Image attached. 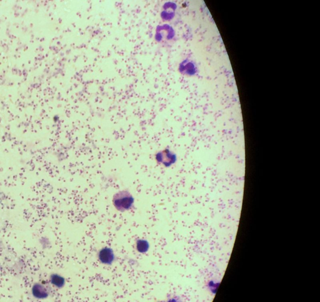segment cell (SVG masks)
<instances>
[{
	"label": "cell",
	"mask_w": 320,
	"mask_h": 302,
	"mask_svg": "<svg viewBox=\"0 0 320 302\" xmlns=\"http://www.w3.org/2000/svg\"><path fill=\"white\" fill-rule=\"evenodd\" d=\"M135 204V199L128 190H122L116 192L112 197V205L116 211L125 213L133 210Z\"/></svg>",
	"instance_id": "obj_1"
},
{
	"label": "cell",
	"mask_w": 320,
	"mask_h": 302,
	"mask_svg": "<svg viewBox=\"0 0 320 302\" xmlns=\"http://www.w3.org/2000/svg\"><path fill=\"white\" fill-rule=\"evenodd\" d=\"M154 157L156 163L164 168H170L177 161V156L168 148H164L157 152Z\"/></svg>",
	"instance_id": "obj_2"
},
{
	"label": "cell",
	"mask_w": 320,
	"mask_h": 302,
	"mask_svg": "<svg viewBox=\"0 0 320 302\" xmlns=\"http://www.w3.org/2000/svg\"><path fill=\"white\" fill-rule=\"evenodd\" d=\"M98 262L102 265L111 267L117 260V257L113 249L110 247L105 246L102 247L97 253Z\"/></svg>",
	"instance_id": "obj_3"
},
{
	"label": "cell",
	"mask_w": 320,
	"mask_h": 302,
	"mask_svg": "<svg viewBox=\"0 0 320 302\" xmlns=\"http://www.w3.org/2000/svg\"><path fill=\"white\" fill-rule=\"evenodd\" d=\"M31 295L37 301H44L49 298L51 290L49 285L42 282H35L32 285L30 290Z\"/></svg>",
	"instance_id": "obj_4"
},
{
	"label": "cell",
	"mask_w": 320,
	"mask_h": 302,
	"mask_svg": "<svg viewBox=\"0 0 320 302\" xmlns=\"http://www.w3.org/2000/svg\"><path fill=\"white\" fill-rule=\"evenodd\" d=\"M49 281L51 287L58 290L63 289L66 284L65 276L58 273H53L50 275Z\"/></svg>",
	"instance_id": "obj_5"
},
{
	"label": "cell",
	"mask_w": 320,
	"mask_h": 302,
	"mask_svg": "<svg viewBox=\"0 0 320 302\" xmlns=\"http://www.w3.org/2000/svg\"><path fill=\"white\" fill-rule=\"evenodd\" d=\"M135 250L139 254H146L149 251L150 244L148 240L145 239H138L136 240L134 244Z\"/></svg>",
	"instance_id": "obj_6"
}]
</instances>
